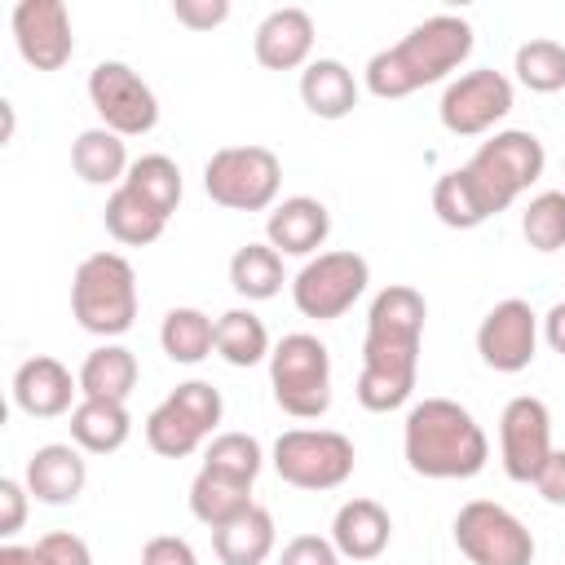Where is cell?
<instances>
[{
    "label": "cell",
    "mask_w": 565,
    "mask_h": 565,
    "mask_svg": "<svg viewBox=\"0 0 565 565\" xmlns=\"http://www.w3.org/2000/svg\"><path fill=\"white\" fill-rule=\"evenodd\" d=\"M424 318L428 300L411 282H388L375 291L366 309L362 335V371H358V402L375 415H388L411 402L419 380V349H424Z\"/></svg>",
    "instance_id": "6da1fadb"
},
{
    "label": "cell",
    "mask_w": 565,
    "mask_h": 565,
    "mask_svg": "<svg viewBox=\"0 0 565 565\" xmlns=\"http://www.w3.org/2000/svg\"><path fill=\"white\" fill-rule=\"evenodd\" d=\"M472 44L477 40H472V22L468 18H459V13H433L419 26H411L397 44L371 53V62L362 71V84L380 102L411 97V93H419L428 84L450 79L468 62Z\"/></svg>",
    "instance_id": "7a4b0ae2"
},
{
    "label": "cell",
    "mask_w": 565,
    "mask_h": 565,
    "mask_svg": "<svg viewBox=\"0 0 565 565\" xmlns=\"http://www.w3.org/2000/svg\"><path fill=\"white\" fill-rule=\"evenodd\" d=\"M402 455L411 472L428 481H468L486 468L490 441L468 406H459L455 397H424L406 411Z\"/></svg>",
    "instance_id": "3957f363"
},
{
    "label": "cell",
    "mask_w": 565,
    "mask_h": 565,
    "mask_svg": "<svg viewBox=\"0 0 565 565\" xmlns=\"http://www.w3.org/2000/svg\"><path fill=\"white\" fill-rule=\"evenodd\" d=\"M71 313L88 335L115 340L137 322V269L119 252H93L71 278Z\"/></svg>",
    "instance_id": "277c9868"
},
{
    "label": "cell",
    "mask_w": 565,
    "mask_h": 565,
    "mask_svg": "<svg viewBox=\"0 0 565 565\" xmlns=\"http://www.w3.org/2000/svg\"><path fill=\"white\" fill-rule=\"evenodd\" d=\"M543 168H547V150L525 128H499L463 163V172H468V181H472V190H477V199L490 216L508 212L543 177Z\"/></svg>",
    "instance_id": "5b68a950"
},
{
    "label": "cell",
    "mask_w": 565,
    "mask_h": 565,
    "mask_svg": "<svg viewBox=\"0 0 565 565\" xmlns=\"http://www.w3.org/2000/svg\"><path fill=\"white\" fill-rule=\"evenodd\" d=\"M274 402L291 419H322L331 411V353L318 335L291 331L269 353Z\"/></svg>",
    "instance_id": "8992f818"
},
{
    "label": "cell",
    "mask_w": 565,
    "mask_h": 565,
    "mask_svg": "<svg viewBox=\"0 0 565 565\" xmlns=\"http://www.w3.org/2000/svg\"><path fill=\"white\" fill-rule=\"evenodd\" d=\"M203 190L230 212H269L282 190V163L269 146H221L203 163Z\"/></svg>",
    "instance_id": "52a82bcc"
},
{
    "label": "cell",
    "mask_w": 565,
    "mask_h": 565,
    "mask_svg": "<svg viewBox=\"0 0 565 565\" xmlns=\"http://www.w3.org/2000/svg\"><path fill=\"white\" fill-rule=\"evenodd\" d=\"M221 415V388H212L207 380H185L146 415V446L163 459H185L216 437Z\"/></svg>",
    "instance_id": "ba28073f"
},
{
    "label": "cell",
    "mask_w": 565,
    "mask_h": 565,
    "mask_svg": "<svg viewBox=\"0 0 565 565\" xmlns=\"http://www.w3.org/2000/svg\"><path fill=\"white\" fill-rule=\"evenodd\" d=\"M269 463L296 490H335L353 477L358 450L335 428H287L278 433Z\"/></svg>",
    "instance_id": "9c48e42d"
},
{
    "label": "cell",
    "mask_w": 565,
    "mask_h": 565,
    "mask_svg": "<svg viewBox=\"0 0 565 565\" xmlns=\"http://www.w3.org/2000/svg\"><path fill=\"white\" fill-rule=\"evenodd\" d=\"M371 282V265L358 252H318L291 278V305L313 322L344 318Z\"/></svg>",
    "instance_id": "30bf717a"
},
{
    "label": "cell",
    "mask_w": 565,
    "mask_h": 565,
    "mask_svg": "<svg viewBox=\"0 0 565 565\" xmlns=\"http://www.w3.org/2000/svg\"><path fill=\"white\" fill-rule=\"evenodd\" d=\"M455 547L472 565H530L534 534L516 512L494 499H472L455 512Z\"/></svg>",
    "instance_id": "8fae6325"
},
{
    "label": "cell",
    "mask_w": 565,
    "mask_h": 565,
    "mask_svg": "<svg viewBox=\"0 0 565 565\" xmlns=\"http://www.w3.org/2000/svg\"><path fill=\"white\" fill-rule=\"evenodd\" d=\"M512 102H516L512 79L494 66H477L446 84V93L437 102V119L455 137H481L512 115Z\"/></svg>",
    "instance_id": "7c38bea8"
},
{
    "label": "cell",
    "mask_w": 565,
    "mask_h": 565,
    "mask_svg": "<svg viewBox=\"0 0 565 565\" xmlns=\"http://www.w3.org/2000/svg\"><path fill=\"white\" fill-rule=\"evenodd\" d=\"M88 102L102 119V128L119 137H146L159 124V97L154 88L128 66V62H97L88 71Z\"/></svg>",
    "instance_id": "4fadbf2b"
},
{
    "label": "cell",
    "mask_w": 565,
    "mask_h": 565,
    "mask_svg": "<svg viewBox=\"0 0 565 565\" xmlns=\"http://www.w3.org/2000/svg\"><path fill=\"white\" fill-rule=\"evenodd\" d=\"M552 415H547V402L543 397H512L499 415V463L512 481L521 486H534L539 468L547 463L552 455Z\"/></svg>",
    "instance_id": "5bb4252c"
},
{
    "label": "cell",
    "mask_w": 565,
    "mask_h": 565,
    "mask_svg": "<svg viewBox=\"0 0 565 565\" xmlns=\"http://www.w3.org/2000/svg\"><path fill=\"white\" fill-rule=\"evenodd\" d=\"M539 335L543 331H539V313L530 309V300L508 296V300H499L481 318V327H477V353H481V362L490 371L516 375V371H525L534 362Z\"/></svg>",
    "instance_id": "9a60e30c"
},
{
    "label": "cell",
    "mask_w": 565,
    "mask_h": 565,
    "mask_svg": "<svg viewBox=\"0 0 565 565\" xmlns=\"http://www.w3.org/2000/svg\"><path fill=\"white\" fill-rule=\"evenodd\" d=\"M9 26L22 62L35 71H62L75 53L71 9L62 0H18L9 13Z\"/></svg>",
    "instance_id": "2e32d148"
},
{
    "label": "cell",
    "mask_w": 565,
    "mask_h": 565,
    "mask_svg": "<svg viewBox=\"0 0 565 565\" xmlns=\"http://www.w3.org/2000/svg\"><path fill=\"white\" fill-rule=\"evenodd\" d=\"M75 397H79V375H71V366L49 353H35L13 371V406L31 419L71 415Z\"/></svg>",
    "instance_id": "e0dca14e"
},
{
    "label": "cell",
    "mask_w": 565,
    "mask_h": 565,
    "mask_svg": "<svg viewBox=\"0 0 565 565\" xmlns=\"http://www.w3.org/2000/svg\"><path fill=\"white\" fill-rule=\"evenodd\" d=\"M313 18L300 4L269 9L252 35V53L265 71H305L313 62Z\"/></svg>",
    "instance_id": "ac0fdd59"
},
{
    "label": "cell",
    "mask_w": 565,
    "mask_h": 565,
    "mask_svg": "<svg viewBox=\"0 0 565 565\" xmlns=\"http://www.w3.org/2000/svg\"><path fill=\"white\" fill-rule=\"evenodd\" d=\"M22 481H26V490H31L35 503L66 508L88 486V459H84V450L75 441H49V446H35L26 455Z\"/></svg>",
    "instance_id": "d6986e66"
},
{
    "label": "cell",
    "mask_w": 565,
    "mask_h": 565,
    "mask_svg": "<svg viewBox=\"0 0 565 565\" xmlns=\"http://www.w3.org/2000/svg\"><path fill=\"white\" fill-rule=\"evenodd\" d=\"M327 234H331V212L313 194H291L274 203L265 216V243L278 256H318Z\"/></svg>",
    "instance_id": "ffe728a7"
},
{
    "label": "cell",
    "mask_w": 565,
    "mask_h": 565,
    "mask_svg": "<svg viewBox=\"0 0 565 565\" xmlns=\"http://www.w3.org/2000/svg\"><path fill=\"white\" fill-rule=\"evenodd\" d=\"M331 543L344 561H375L393 543V516L375 499H349L335 508L331 521Z\"/></svg>",
    "instance_id": "44dd1931"
},
{
    "label": "cell",
    "mask_w": 565,
    "mask_h": 565,
    "mask_svg": "<svg viewBox=\"0 0 565 565\" xmlns=\"http://www.w3.org/2000/svg\"><path fill=\"white\" fill-rule=\"evenodd\" d=\"M358 79L340 57H313L300 71V102L318 119H344L358 106Z\"/></svg>",
    "instance_id": "7402d4cb"
},
{
    "label": "cell",
    "mask_w": 565,
    "mask_h": 565,
    "mask_svg": "<svg viewBox=\"0 0 565 565\" xmlns=\"http://www.w3.org/2000/svg\"><path fill=\"white\" fill-rule=\"evenodd\" d=\"M274 543H278V530H274L269 508H260V503H252L247 512H238L234 521L212 530V547H216L221 565H265L274 556Z\"/></svg>",
    "instance_id": "603a6c76"
},
{
    "label": "cell",
    "mask_w": 565,
    "mask_h": 565,
    "mask_svg": "<svg viewBox=\"0 0 565 565\" xmlns=\"http://www.w3.org/2000/svg\"><path fill=\"white\" fill-rule=\"evenodd\" d=\"M132 437V415L124 402H102V397H79L71 411V441L84 455H115Z\"/></svg>",
    "instance_id": "cb8c5ba5"
},
{
    "label": "cell",
    "mask_w": 565,
    "mask_h": 565,
    "mask_svg": "<svg viewBox=\"0 0 565 565\" xmlns=\"http://www.w3.org/2000/svg\"><path fill=\"white\" fill-rule=\"evenodd\" d=\"M71 168L79 181L88 185H124L132 159H128V146L119 132L110 128H84L75 141H71Z\"/></svg>",
    "instance_id": "d4e9b609"
},
{
    "label": "cell",
    "mask_w": 565,
    "mask_h": 565,
    "mask_svg": "<svg viewBox=\"0 0 565 565\" xmlns=\"http://www.w3.org/2000/svg\"><path fill=\"white\" fill-rule=\"evenodd\" d=\"M137 388V358L132 349L106 340L79 362V397H102V402H128Z\"/></svg>",
    "instance_id": "484cf974"
},
{
    "label": "cell",
    "mask_w": 565,
    "mask_h": 565,
    "mask_svg": "<svg viewBox=\"0 0 565 565\" xmlns=\"http://www.w3.org/2000/svg\"><path fill=\"white\" fill-rule=\"evenodd\" d=\"M252 508V486L238 477H225L216 468H199L190 481V512L194 521H203L207 530H221L225 521H234L238 512Z\"/></svg>",
    "instance_id": "4316f807"
},
{
    "label": "cell",
    "mask_w": 565,
    "mask_h": 565,
    "mask_svg": "<svg viewBox=\"0 0 565 565\" xmlns=\"http://www.w3.org/2000/svg\"><path fill=\"white\" fill-rule=\"evenodd\" d=\"M159 344L172 362L181 366H199L212 349H216V318H207L203 309L194 305H177L163 313L159 322Z\"/></svg>",
    "instance_id": "83f0119b"
},
{
    "label": "cell",
    "mask_w": 565,
    "mask_h": 565,
    "mask_svg": "<svg viewBox=\"0 0 565 565\" xmlns=\"http://www.w3.org/2000/svg\"><path fill=\"white\" fill-rule=\"evenodd\" d=\"M102 221H106V234H110L115 243H124V247H146V243H154V238L168 230V216H159V212H154L146 199H137L128 185H115V190H110Z\"/></svg>",
    "instance_id": "f1b7e54d"
},
{
    "label": "cell",
    "mask_w": 565,
    "mask_h": 565,
    "mask_svg": "<svg viewBox=\"0 0 565 565\" xmlns=\"http://www.w3.org/2000/svg\"><path fill=\"white\" fill-rule=\"evenodd\" d=\"M287 274H282V256L269 243H243L230 256V287L243 300H274L282 291Z\"/></svg>",
    "instance_id": "f546056e"
},
{
    "label": "cell",
    "mask_w": 565,
    "mask_h": 565,
    "mask_svg": "<svg viewBox=\"0 0 565 565\" xmlns=\"http://www.w3.org/2000/svg\"><path fill=\"white\" fill-rule=\"evenodd\" d=\"M216 353L230 366H260V362H269L274 344H269L265 322L252 309H225L216 318Z\"/></svg>",
    "instance_id": "4dcf8cb0"
},
{
    "label": "cell",
    "mask_w": 565,
    "mask_h": 565,
    "mask_svg": "<svg viewBox=\"0 0 565 565\" xmlns=\"http://www.w3.org/2000/svg\"><path fill=\"white\" fill-rule=\"evenodd\" d=\"M124 185H128L137 199H146L159 216H172V212L181 207V194H185L181 168H177V159H168V154H141V159H132Z\"/></svg>",
    "instance_id": "1f68e13d"
},
{
    "label": "cell",
    "mask_w": 565,
    "mask_h": 565,
    "mask_svg": "<svg viewBox=\"0 0 565 565\" xmlns=\"http://www.w3.org/2000/svg\"><path fill=\"white\" fill-rule=\"evenodd\" d=\"M512 71L530 93H561L565 88V44L552 35H534L516 49Z\"/></svg>",
    "instance_id": "d6a6232c"
},
{
    "label": "cell",
    "mask_w": 565,
    "mask_h": 565,
    "mask_svg": "<svg viewBox=\"0 0 565 565\" xmlns=\"http://www.w3.org/2000/svg\"><path fill=\"white\" fill-rule=\"evenodd\" d=\"M433 212H437V221L446 230H477V225L490 221V212L481 207V199H477V190H472V181H468L463 168H450L446 177H437V185H433Z\"/></svg>",
    "instance_id": "836d02e7"
},
{
    "label": "cell",
    "mask_w": 565,
    "mask_h": 565,
    "mask_svg": "<svg viewBox=\"0 0 565 565\" xmlns=\"http://www.w3.org/2000/svg\"><path fill=\"white\" fill-rule=\"evenodd\" d=\"M203 468H216L225 477H238V481L256 486V477L265 468V446L252 433H216L203 446Z\"/></svg>",
    "instance_id": "e575fe53"
},
{
    "label": "cell",
    "mask_w": 565,
    "mask_h": 565,
    "mask_svg": "<svg viewBox=\"0 0 565 565\" xmlns=\"http://www.w3.org/2000/svg\"><path fill=\"white\" fill-rule=\"evenodd\" d=\"M521 234L534 252H565V190H539L521 212Z\"/></svg>",
    "instance_id": "d590c367"
},
{
    "label": "cell",
    "mask_w": 565,
    "mask_h": 565,
    "mask_svg": "<svg viewBox=\"0 0 565 565\" xmlns=\"http://www.w3.org/2000/svg\"><path fill=\"white\" fill-rule=\"evenodd\" d=\"M31 547H35V565H93L88 543L71 530H53V534L35 539Z\"/></svg>",
    "instance_id": "8d00e7d4"
},
{
    "label": "cell",
    "mask_w": 565,
    "mask_h": 565,
    "mask_svg": "<svg viewBox=\"0 0 565 565\" xmlns=\"http://www.w3.org/2000/svg\"><path fill=\"white\" fill-rule=\"evenodd\" d=\"M340 561H344V556H340L335 543L322 539V534H296V539H287L282 552H278V565H340Z\"/></svg>",
    "instance_id": "74e56055"
},
{
    "label": "cell",
    "mask_w": 565,
    "mask_h": 565,
    "mask_svg": "<svg viewBox=\"0 0 565 565\" xmlns=\"http://www.w3.org/2000/svg\"><path fill=\"white\" fill-rule=\"evenodd\" d=\"M26 499H31L26 481L0 477V539H4V543L26 525Z\"/></svg>",
    "instance_id": "f35d334b"
},
{
    "label": "cell",
    "mask_w": 565,
    "mask_h": 565,
    "mask_svg": "<svg viewBox=\"0 0 565 565\" xmlns=\"http://www.w3.org/2000/svg\"><path fill=\"white\" fill-rule=\"evenodd\" d=\"M172 18L190 31H212L230 18V0H172Z\"/></svg>",
    "instance_id": "ab89813d"
},
{
    "label": "cell",
    "mask_w": 565,
    "mask_h": 565,
    "mask_svg": "<svg viewBox=\"0 0 565 565\" xmlns=\"http://www.w3.org/2000/svg\"><path fill=\"white\" fill-rule=\"evenodd\" d=\"M141 565H199V556L181 534H154L141 547Z\"/></svg>",
    "instance_id": "60d3db41"
},
{
    "label": "cell",
    "mask_w": 565,
    "mask_h": 565,
    "mask_svg": "<svg viewBox=\"0 0 565 565\" xmlns=\"http://www.w3.org/2000/svg\"><path fill=\"white\" fill-rule=\"evenodd\" d=\"M534 490H539L552 508H565V450H552V455H547V463H543L539 477H534Z\"/></svg>",
    "instance_id": "b9f144b4"
},
{
    "label": "cell",
    "mask_w": 565,
    "mask_h": 565,
    "mask_svg": "<svg viewBox=\"0 0 565 565\" xmlns=\"http://www.w3.org/2000/svg\"><path fill=\"white\" fill-rule=\"evenodd\" d=\"M539 331H543V340L565 358V300H556V305L539 318Z\"/></svg>",
    "instance_id": "7bdbcfd3"
},
{
    "label": "cell",
    "mask_w": 565,
    "mask_h": 565,
    "mask_svg": "<svg viewBox=\"0 0 565 565\" xmlns=\"http://www.w3.org/2000/svg\"><path fill=\"white\" fill-rule=\"evenodd\" d=\"M0 565H35V547H26V543H4V547H0Z\"/></svg>",
    "instance_id": "ee69618b"
}]
</instances>
